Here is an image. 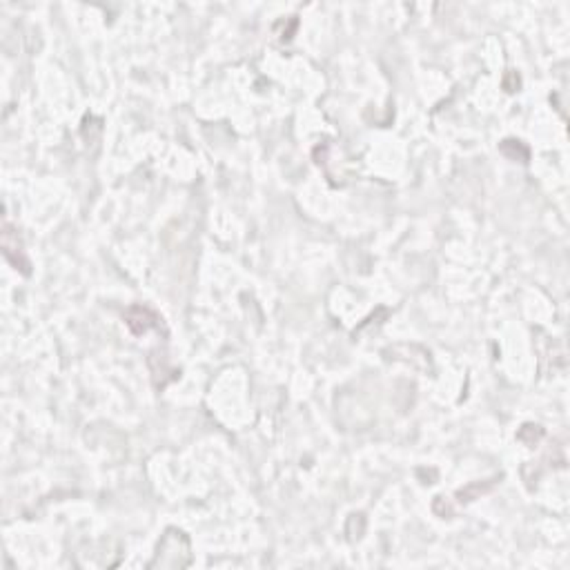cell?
<instances>
[{
	"mask_svg": "<svg viewBox=\"0 0 570 570\" xmlns=\"http://www.w3.org/2000/svg\"><path fill=\"white\" fill-rule=\"evenodd\" d=\"M3 254L7 256V261H11V263H13L16 268L21 265L23 272H29V270H27L29 263L23 258V252H21V246H18V234H16V232L11 230L9 223L3 225Z\"/></svg>",
	"mask_w": 570,
	"mask_h": 570,
	"instance_id": "cell-1",
	"label": "cell"
},
{
	"mask_svg": "<svg viewBox=\"0 0 570 570\" xmlns=\"http://www.w3.org/2000/svg\"><path fill=\"white\" fill-rule=\"evenodd\" d=\"M125 319L134 334H143V332H148L152 325H156V317L150 310H145V307H132Z\"/></svg>",
	"mask_w": 570,
	"mask_h": 570,
	"instance_id": "cell-2",
	"label": "cell"
}]
</instances>
